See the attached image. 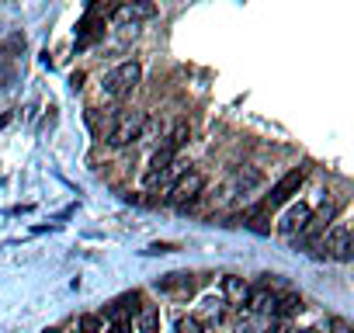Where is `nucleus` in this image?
Wrapping results in <instances>:
<instances>
[{"label":"nucleus","instance_id":"obj_23","mask_svg":"<svg viewBox=\"0 0 354 333\" xmlns=\"http://www.w3.org/2000/svg\"><path fill=\"white\" fill-rule=\"evenodd\" d=\"M302 333H319V330H316V326H313V330H302Z\"/></svg>","mask_w":354,"mask_h":333},{"label":"nucleus","instance_id":"obj_17","mask_svg":"<svg viewBox=\"0 0 354 333\" xmlns=\"http://www.w3.org/2000/svg\"><path fill=\"white\" fill-rule=\"evenodd\" d=\"M77 330H80V333H101V330H104V319L94 316V312H87V316H80Z\"/></svg>","mask_w":354,"mask_h":333},{"label":"nucleus","instance_id":"obj_15","mask_svg":"<svg viewBox=\"0 0 354 333\" xmlns=\"http://www.w3.org/2000/svg\"><path fill=\"white\" fill-rule=\"evenodd\" d=\"M188 139H192V125H188V122H177V125H174V129L167 132V142H163V146L177 153V149H181V146H185Z\"/></svg>","mask_w":354,"mask_h":333},{"label":"nucleus","instance_id":"obj_3","mask_svg":"<svg viewBox=\"0 0 354 333\" xmlns=\"http://www.w3.org/2000/svg\"><path fill=\"white\" fill-rule=\"evenodd\" d=\"M202 191H205V178H202L198 171H185L181 178H177V181L170 184L167 202H170V205H177V209H185V205L198 202V198H202Z\"/></svg>","mask_w":354,"mask_h":333},{"label":"nucleus","instance_id":"obj_14","mask_svg":"<svg viewBox=\"0 0 354 333\" xmlns=\"http://www.w3.org/2000/svg\"><path fill=\"white\" fill-rule=\"evenodd\" d=\"M174 160H177V153H174V149H167V146H160V149L149 156V174H163V171H170Z\"/></svg>","mask_w":354,"mask_h":333},{"label":"nucleus","instance_id":"obj_4","mask_svg":"<svg viewBox=\"0 0 354 333\" xmlns=\"http://www.w3.org/2000/svg\"><path fill=\"white\" fill-rule=\"evenodd\" d=\"M323 250H326V257H333V260L347 264V260L354 257V236H351V226H347V222H337V226L326 233Z\"/></svg>","mask_w":354,"mask_h":333},{"label":"nucleus","instance_id":"obj_13","mask_svg":"<svg viewBox=\"0 0 354 333\" xmlns=\"http://www.w3.org/2000/svg\"><path fill=\"white\" fill-rule=\"evenodd\" d=\"M136 330H139V333H160V309H156V305L139 309V316H136Z\"/></svg>","mask_w":354,"mask_h":333},{"label":"nucleus","instance_id":"obj_5","mask_svg":"<svg viewBox=\"0 0 354 333\" xmlns=\"http://www.w3.org/2000/svg\"><path fill=\"white\" fill-rule=\"evenodd\" d=\"M156 15V4L153 0H125V4H118L115 8V15H111V21L115 25H139V21H149Z\"/></svg>","mask_w":354,"mask_h":333},{"label":"nucleus","instance_id":"obj_6","mask_svg":"<svg viewBox=\"0 0 354 333\" xmlns=\"http://www.w3.org/2000/svg\"><path fill=\"white\" fill-rule=\"evenodd\" d=\"M302 181H306V166H295V171H288L274 188H271V195L264 198V205L268 209H274V205H285L292 195H299V188H302Z\"/></svg>","mask_w":354,"mask_h":333},{"label":"nucleus","instance_id":"obj_11","mask_svg":"<svg viewBox=\"0 0 354 333\" xmlns=\"http://www.w3.org/2000/svg\"><path fill=\"white\" fill-rule=\"evenodd\" d=\"M223 312H226V302H223V298H205L195 323H198V326H216V323H223Z\"/></svg>","mask_w":354,"mask_h":333},{"label":"nucleus","instance_id":"obj_9","mask_svg":"<svg viewBox=\"0 0 354 333\" xmlns=\"http://www.w3.org/2000/svg\"><path fill=\"white\" fill-rule=\"evenodd\" d=\"M302 312V295L299 292H285V295H274V305H271V316L274 319H288Z\"/></svg>","mask_w":354,"mask_h":333},{"label":"nucleus","instance_id":"obj_7","mask_svg":"<svg viewBox=\"0 0 354 333\" xmlns=\"http://www.w3.org/2000/svg\"><path fill=\"white\" fill-rule=\"evenodd\" d=\"M309 216H313V209H309L306 202H295V205H288V209L281 212V219H278V233H281V236H299V233L306 229Z\"/></svg>","mask_w":354,"mask_h":333},{"label":"nucleus","instance_id":"obj_2","mask_svg":"<svg viewBox=\"0 0 354 333\" xmlns=\"http://www.w3.org/2000/svg\"><path fill=\"white\" fill-rule=\"evenodd\" d=\"M142 125H146V111H129V115H118L115 125L108 129V146L111 149H122V146H132L142 139Z\"/></svg>","mask_w":354,"mask_h":333},{"label":"nucleus","instance_id":"obj_18","mask_svg":"<svg viewBox=\"0 0 354 333\" xmlns=\"http://www.w3.org/2000/svg\"><path fill=\"white\" fill-rule=\"evenodd\" d=\"M177 333H205V326H198L195 316H188V319H177Z\"/></svg>","mask_w":354,"mask_h":333},{"label":"nucleus","instance_id":"obj_19","mask_svg":"<svg viewBox=\"0 0 354 333\" xmlns=\"http://www.w3.org/2000/svg\"><path fill=\"white\" fill-rule=\"evenodd\" d=\"M174 250H177L174 243H153V247H149L146 254H174Z\"/></svg>","mask_w":354,"mask_h":333},{"label":"nucleus","instance_id":"obj_10","mask_svg":"<svg viewBox=\"0 0 354 333\" xmlns=\"http://www.w3.org/2000/svg\"><path fill=\"white\" fill-rule=\"evenodd\" d=\"M247 292H250V285L240 278V274H226L223 278V302H233V305H243V298H247Z\"/></svg>","mask_w":354,"mask_h":333},{"label":"nucleus","instance_id":"obj_20","mask_svg":"<svg viewBox=\"0 0 354 333\" xmlns=\"http://www.w3.org/2000/svg\"><path fill=\"white\" fill-rule=\"evenodd\" d=\"M70 87H73V91H80V87H84V73H80V70L70 77Z\"/></svg>","mask_w":354,"mask_h":333},{"label":"nucleus","instance_id":"obj_8","mask_svg":"<svg viewBox=\"0 0 354 333\" xmlns=\"http://www.w3.org/2000/svg\"><path fill=\"white\" fill-rule=\"evenodd\" d=\"M271 305H274V292H271L268 285H257V288L247 292V298H243L240 309H247V312L254 316V312H271Z\"/></svg>","mask_w":354,"mask_h":333},{"label":"nucleus","instance_id":"obj_12","mask_svg":"<svg viewBox=\"0 0 354 333\" xmlns=\"http://www.w3.org/2000/svg\"><path fill=\"white\" fill-rule=\"evenodd\" d=\"M156 288L160 292H181V295H188L192 292V274H163L156 281Z\"/></svg>","mask_w":354,"mask_h":333},{"label":"nucleus","instance_id":"obj_21","mask_svg":"<svg viewBox=\"0 0 354 333\" xmlns=\"http://www.w3.org/2000/svg\"><path fill=\"white\" fill-rule=\"evenodd\" d=\"M236 333H257V326H254V323H240Z\"/></svg>","mask_w":354,"mask_h":333},{"label":"nucleus","instance_id":"obj_16","mask_svg":"<svg viewBox=\"0 0 354 333\" xmlns=\"http://www.w3.org/2000/svg\"><path fill=\"white\" fill-rule=\"evenodd\" d=\"M240 191H250V188H257L261 184V171H254V166H243V171L236 174V181H233Z\"/></svg>","mask_w":354,"mask_h":333},{"label":"nucleus","instance_id":"obj_1","mask_svg":"<svg viewBox=\"0 0 354 333\" xmlns=\"http://www.w3.org/2000/svg\"><path fill=\"white\" fill-rule=\"evenodd\" d=\"M139 80H142V66H139L136 59H125V63H118L115 70L104 73L101 94H104L108 101H122V97H129V94L139 87Z\"/></svg>","mask_w":354,"mask_h":333},{"label":"nucleus","instance_id":"obj_22","mask_svg":"<svg viewBox=\"0 0 354 333\" xmlns=\"http://www.w3.org/2000/svg\"><path fill=\"white\" fill-rule=\"evenodd\" d=\"M42 333H59V330H56V326H49V330H42Z\"/></svg>","mask_w":354,"mask_h":333}]
</instances>
